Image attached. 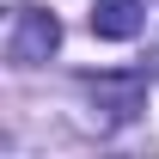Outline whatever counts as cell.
Returning <instances> with one entry per match:
<instances>
[{
  "instance_id": "3",
  "label": "cell",
  "mask_w": 159,
  "mask_h": 159,
  "mask_svg": "<svg viewBox=\"0 0 159 159\" xmlns=\"http://www.w3.org/2000/svg\"><path fill=\"white\" fill-rule=\"evenodd\" d=\"M141 25H147V0H98L92 6V37H104V43L141 37Z\"/></svg>"
},
{
  "instance_id": "1",
  "label": "cell",
  "mask_w": 159,
  "mask_h": 159,
  "mask_svg": "<svg viewBox=\"0 0 159 159\" xmlns=\"http://www.w3.org/2000/svg\"><path fill=\"white\" fill-rule=\"evenodd\" d=\"M61 49V19L49 6H19L12 12V31H6V61L12 67H37Z\"/></svg>"
},
{
  "instance_id": "2",
  "label": "cell",
  "mask_w": 159,
  "mask_h": 159,
  "mask_svg": "<svg viewBox=\"0 0 159 159\" xmlns=\"http://www.w3.org/2000/svg\"><path fill=\"white\" fill-rule=\"evenodd\" d=\"M86 98L104 110V122H135L141 110H147V80L141 74H92L86 80Z\"/></svg>"
}]
</instances>
